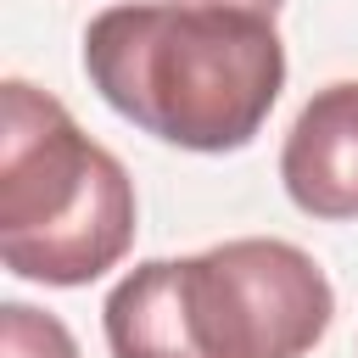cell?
Returning a JSON list of instances; mask_svg holds the SVG:
<instances>
[{"label":"cell","mask_w":358,"mask_h":358,"mask_svg":"<svg viewBox=\"0 0 358 358\" xmlns=\"http://www.w3.org/2000/svg\"><path fill=\"white\" fill-rule=\"evenodd\" d=\"M84 73L112 112L185 151H241L285 90L274 17L235 6H106Z\"/></svg>","instance_id":"6da1fadb"},{"label":"cell","mask_w":358,"mask_h":358,"mask_svg":"<svg viewBox=\"0 0 358 358\" xmlns=\"http://www.w3.org/2000/svg\"><path fill=\"white\" fill-rule=\"evenodd\" d=\"M330 313L336 291L302 246L246 235L129 268L101 324L112 358H302Z\"/></svg>","instance_id":"7a4b0ae2"},{"label":"cell","mask_w":358,"mask_h":358,"mask_svg":"<svg viewBox=\"0 0 358 358\" xmlns=\"http://www.w3.org/2000/svg\"><path fill=\"white\" fill-rule=\"evenodd\" d=\"M134 241V185L28 78L0 84V257L39 285H90Z\"/></svg>","instance_id":"3957f363"},{"label":"cell","mask_w":358,"mask_h":358,"mask_svg":"<svg viewBox=\"0 0 358 358\" xmlns=\"http://www.w3.org/2000/svg\"><path fill=\"white\" fill-rule=\"evenodd\" d=\"M285 196L308 218H358V78L324 84L285 134Z\"/></svg>","instance_id":"277c9868"},{"label":"cell","mask_w":358,"mask_h":358,"mask_svg":"<svg viewBox=\"0 0 358 358\" xmlns=\"http://www.w3.org/2000/svg\"><path fill=\"white\" fill-rule=\"evenodd\" d=\"M0 352L6 358H78L67 324L56 313L28 308V302H6L0 308Z\"/></svg>","instance_id":"5b68a950"},{"label":"cell","mask_w":358,"mask_h":358,"mask_svg":"<svg viewBox=\"0 0 358 358\" xmlns=\"http://www.w3.org/2000/svg\"><path fill=\"white\" fill-rule=\"evenodd\" d=\"M173 6H235V11H263V17H274L285 0H173Z\"/></svg>","instance_id":"8992f818"}]
</instances>
